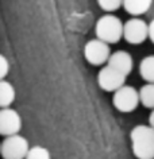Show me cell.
<instances>
[{
	"mask_svg": "<svg viewBox=\"0 0 154 159\" xmlns=\"http://www.w3.org/2000/svg\"><path fill=\"white\" fill-rule=\"evenodd\" d=\"M25 159H51V155L46 147L34 146V147H30L29 148Z\"/></svg>",
	"mask_w": 154,
	"mask_h": 159,
	"instance_id": "14",
	"label": "cell"
},
{
	"mask_svg": "<svg viewBox=\"0 0 154 159\" xmlns=\"http://www.w3.org/2000/svg\"><path fill=\"white\" fill-rule=\"evenodd\" d=\"M22 117L16 111L10 108L0 109V136H12L21 132Z\"/></svg>",
	"mask_w": 154,
	"mask_h": 159,
	"instance_id": "8",
	"label": "cell"
},
{
	"mask_svg": "<svg viewBox=\"0 0 154 159\" xmlns=\"http://www.w3.org/2000/svg\"><path fill=\"white\" fill-rule=\"evenodd\" d=\"M107 65L127 77V75L133 71L134 59H133L131 54H130L128 51H126V50H116V51H114V53L110 54Z\"/></svg>",
	"mask_w": 154,
	"mask_h": 159,
	"instance_id": "9",
	"label": "cell"
},
{
	"mask_svg": "<svg viewBox=\"0 0 154 159\" xmlns=\"http://www.w3.org/2000/svg\"><path fill=\"white\" fill-rule=\"evenodd\" d=\"M97 6L105 12H114L122 7V0H96Z\"/></svg>",
	"mask_w": 154,
	"mask_h": 159,
	"instance_id": "15",
	"label": "cell"
},
{
	"mask_svg": "<svg viewBox=\"0 0 154 159\" xmlns=\"http://www.w3.org/2000/svg\"><path fill=\"white\" fill-rule=\"evenodd\" d=\"M153 0H122V7L126 12L133 15L134 18H139L152 8Z\"/></svg>",
	"mask_w": 154,
	"mask_h": 159,
	"instance_id": "10",
	"label": "cell"
},
{
	"mask_svg": "<svg viewBox=\"0 0 154 159\" xmlns=\"http://www.w3.org/2000/svg\"><path fill=\"white\" fill-rule=\"evenodd\" d=\"M10 73V62L6 58V55L0 54V80H6Z\"/></svg>",
	"mask_w": 154,
	"mask_h": 159,
	"instance_id": "16",
	"label": "cell"
},
{
	"mask_svg": "<svg viewBox=\"0 0 154 159\" xmlns=\"http://www.w3.org/2000/svg\"><path fill=\"white\" fill-rule=\"evenodd\" d=\"M139 104L146 107L147 109L154 108V84H145L138 90Z\"/></svg>",
	"mask_w": 154,
	"mask_h": 159,
	"instance_id": "13",
	"label": "cell"
},
{
	"mask_svg": "<svg viewBox=\"0 0 154 159\" xmlns=\"http://www.w3.org/2000/svg\"><path fill=\"white\" fill-rule=\"evenodd\" d=\"M139 75L146 84H154V57L147 55L139 62Z\"/></svg>",
	"mask_w": 154,
	"mask_h": 159,
	"instance_id": "12",
	"label": "cell"
},
{
	"mask_svg": "<svg viewBox=\"0 0 154 159\" xmlns=\"http://www.w3.org/2000/svg\"><path fill=\"white\" fill-rule=\"evenodd\" d=\"M111 54L110 45L99 41V39H91L84 46V57L86 62H89L93 66H101L107 63L108 57Z\"/></svg>",
	"mask_w": 154,
	"mask_h": 159,
	"instance_id": "6",
	"label": "cell"
},
{
	"mask_svg": "<svg viewBox=\"0 0 154 159\" xmlns=\"http://www.w3.org/2000/svg\"><path fill=\"white\" fill-rule=\"evenodd\" d=\"M112 104L114 107L123 113H130L135 111L139 105V97H138V90L134 86L123 85L118 90L114 92L112 97Z\"/></svg>",
	"mask_w": 154,
	"mask_h": 159,
	"instance_id": "4",
	"label": "cell"
},
{
	"mask_svg": "<svg viewBox=\"0 0 154 159\" xmlns=\"http://www.w3.org/2000/svg\"><path fill=\"white\" fill-rule=\"evenodd\" d=\"M133 154L138 159H153L154 158V128L146 124H138L131 129Z\"/></svg>",
	"mask_w": 154,
	"mask_h": 159,
	"instance_id": "1",
	"label": "cell"
},
{
	"mask_svg": "<svg viewBox=\"0 0 154 159\" xmlns=\"http://www.w3.org/2000/svg\"><path fill=\"white\" fill-rule=\"evenodd\" d=\"M147 25L143 19L141 18H131L127 22L123 23V33H122V38L131 45H141L145 41L149 39L147 33Z\"/></svg>",
	"mask_w": 154,
	"mask_h": 159,
	"instance_id": "5",
	"label": "cell"
},
{
	"mask_svg": "<svg viewBox=\"0 0 154 159\" xmlns=\"http://www.w3.org/2000/svg\"><path fill=\"white\" fill-rule=\"evenodd\" d=\"M16 97L14 85L7 80H0V109L10 108Z\"/></svg>",
	"mask_w": 154,
	"mask_h": 159,
	"instance_id": "11",
	"label": "cell"
},
{
	"mask_svg": "<svg viewBox=\"0 0 154 159\" xmlns=\"http://www.w3.org/2000/svg\"><path fill=\"white\" fill-rule=\"evenodd\" d=\"M122 33H123V23L116 15L105 14L101 18L97 19L96 26H95V34L96 39L112 45L122 39Z\"/></svg>",
	"mask_w": 154,
	"mask_h": 159,
	"instance_id": "2",
	"label": "cell"
},
{
	"mask_svg": "<svg viewBox=\"0 0 154 159\" xmlns=\"http://www.w3.org/2000/svg\"><path fill=\"white\" fill-rule=\"evenodd\" d=\"M126 75H123L108 65L103 66L97 73V84L104 92H115L126 84Z\"/></svg>",
	"mask_w": 154,
	"mask_h": 159,
	"instance_id": "7",
	"label": "cell"
},
{
	"mask_svg": "<svg viewBox=\"0 0 154 159\" xmlns=\"http://www.w3.org/2000/svg\"><path fill=\"white\" fill-rule=\"evenodd\" d=\"M29 148V140L21 134L7 136L0 142V155L3 159H25Z\"/></svg>",
	"mask_w": 154,
	"mask_h": 159,
	"instance_id": "3",
	"label": "cell"
}]
</instances>
